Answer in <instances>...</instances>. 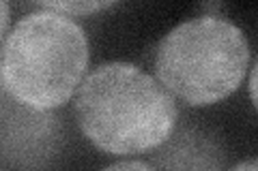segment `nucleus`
Wrapping results in <instances>:
<instances>
[{
	"label": "nucleus",
	"instance_id": "6e6552de",
	"mask_svg": "<svg viewBox=\"0 0 258 171\" xmlns=\"http://www.w3.org/2000/svg\"><path fill=\"white\" fill-rule=\"evenodd\" d=\"M249 96H252L254 107L258 109V60L252 67V73H249Z\"/></svg>",
	"mask_w": 258,
	"mask_h": 171
},
{
	"label": "nucleus",
	"instance_id": "423d86ee",
	"mask_svg": "<svg viewBox=\"0 0 258 171\" xmlns=\"http://www.w3.org/2000/svg\"><path fill=\"white\" fill-rule=\"evenodd\" d=\"M116 3H110V0H82V3H76V0H69V3H58V0H52V3H37L39 9H47V11H54V13H62V15H88V13H95V11H106L110 7H114Z\"/></svg>",
	"mask_w": 258,
	"mask_h": 171
},
{
	"label": "nucleus",
	"instance_id": "9d476101",
	"mask_svg": "<svg viewBox=\"0 0 258 171\" xmlns=\"http://www.w3.org/2000/svg\"><path fill=\"white\" fill-rule=\"evenodd\" d=\"M228 171H258V158H247L237 162L235 167H230Z\"/></svg>",
	"mask_w": 258,
	"mask_h": 171
},
{
	"label": "nucleus",
	"instance_id": "39448f33",
	"mask_svg": "<svg viewBox=\"0 0 258 171\" xmlns=\"http://www.w3.org/2000/svg\"><path fill=\"white\" fill-rule=\"evenodd\" d=\"M151 152L149 162L157 171H224L228 165L222 141L194 124L176 126L172 135Z\"/></svg>",
	"mask_w": 258,
	"mask_h": 171
},
{
	"label": "nucleus",
	"instance_id": "7ed1b4c3",
	"mask_svg": "<svg viewBox=\"0 0 258 171\" xmlns=\"http://www.w3.org/2000/svg\"><path fill=\"white\" fill-rule=\"evenodd\" d=\"M249 64L245 32L224 15H198L161 39L155 54L157 79L191 107L230 96Z\"/></svg>",
	"mask_w": 258,
	"mask_h": 171
},
{
	"label": "nucleus",
	"instance_id": "20e7f679",
	"mask_svg": "<svg viewBox=\"0 0 258 171\" xmlns=\"http://www.w3.org/2000/svg\"><path fill=\"white\" fill-rule=\"evenodd\" d=\"M62 145V122L54 111H37L3 90L5 171H43Z\"/></svg>",
	"mask_w": 258,
	"mask_h": 171
},
{
	"label": "nucleus",
	"instance_id": "f03ea898",
	"mask_svg": "<svg viewBox=\"0 0 258 171\" xmlns=\"http://www.w3.org/2000/svg\"><path fill=\"white\" fill-rule=\"evenodd\" d=\"M88 37L69 15L32 11L3 41V90L37 111H54L86 79Z\"/></svg>",
	"mask_w": 258,
	"mask_h": 171
},
{
	"label": "nucleus",
	"instance_id": "1a4fd4ad",
	"mask_svg": "<svg viewBox=\"0 0 258 171\" xmlns=\"http://www.w3.org/2000/svg\"><path fill=\"white\" fill-rule=\"evenodd\" d=\"M9 32H11V7H9V3H3V41L9 37Z\"/></svg>",
	"mask_w": 258,
	"mask_h": 171
},
{
	"label": "nucleus",
	"instance_id": "0eeeda50",
	"mask_svg": "<svg viewBox=\"0 0 258 171\" xmlns=\"http://www.w3.org/2000/svg\"><path fill=\"white\" fill-rule=\"evenodd\" d=\"M101 171H157V169L151 162H144V160H118L103 167Z\"/></svg>",
	"mask_w": 258,
	"mask_h": 171
},
{
	"label": "nucleus",
	"instance_id": "f257e3e1",
	"mask_svg": "<svg viewBox=\"0 0 258 171\" xmlns=\"http://www.w3.org/2000/svg\"><path fill=\"white\" fill-rule=\"evenodd\" d=\"M76 120L86 139L108 154L159 148L176 128L174 94L132 62L93 69L76 92Z\"/></svg>",
	"mask_w": 258,
	"mask_h": 171
}]
</instances>
